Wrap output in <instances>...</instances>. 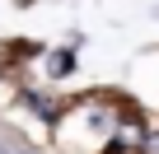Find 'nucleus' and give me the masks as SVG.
I'll return each instance as SVG.
<instances>
[{
  "instance_id": "1",
  "label": "nucleus",
  "mask_w": 159,
  "mask_h": 154,
  "mask_svg": "<svg viewBox=\"0 0 159 154\" xmlns=\"http://www.w3.org/2000/svg\"><path fill=\"white\" fill-rule=\"evenodd\" d=\"M10 154H38V149H10Z\"/></svg>"
}]
</instances>
